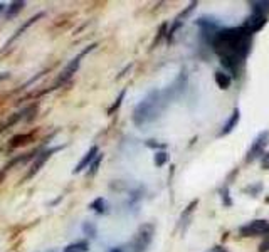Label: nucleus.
<instances>
[{"label":"nucleus","mask_w":269,"mask_h":252,"mask_svg":"<svg viewBox=\"0 0 269 252\" xmlns=\"http://www.w3.org/2000/svg\"><path fill=\"white\" fill-rule=\"evenodd\" d=\"M267 138H269V131H261V133L256 136V140L252 141V145L249 146V150H247L246 161H254L256 158H259L261 155H264Z\"/></svg>","instance_id":"423d86ee"},{"label":"nucleus","mask_w":269,"mask_h":252,"mask_svg":"<svg viewBox=\"0 0 269 252\" xmlns=\"http://www.w3.org/2000/svg\"><path fill=\"white\" fill-rule=\"evenodd\" d=\"M61 148H51V150H46V151H42L41 155H35V158H34V163H32V166H30V170H29V173L25 175V178H30V177H34L35 173H37L42 166L46 165V161L51 158L52 156V153H56V151H59Z\"/></svg>","instance_id":"1a4fd4ad"},{"label":"nucleus","mask_w":269,"mask_h":252,"mask_svg":"<svg viewBox=\"0 0 269 252\" xmlns=\"http://www.w3.org/2000/svg\"><path fill=\"white\" fill-rule=\"evenodd\" d=\"M249 7L252 10V14H259V15H266L269 12V2L264 0H254V2H249Z\"/></svg>","instance_id":"4468645a"},{"label":"nucleus","mask_w":269,"mask_h":252,"mask_svg":"<svg viewBox=\"0 0 269 252\" xmlns=\"http://www.w3.org/2000/svg\"><path fill=\"white\" fill-rule=\"evenodd\" d=\"M9 74H0V79H7Z\"/></svg>","instance_id":"2f4dec72"},{"label":"nucleus","mask_w":269,"mask_h":252,"mask_svg":"<svg viewBox=\"0 0 269 252\" xmlns=\"http://www.w3.org/2000/svg\"><path fill=\"white\" fill-rule=\"evenodd\" d=\"M210 252H229V249H225V247H220V245H217V247H214Z\"/></svg>","instance_id":"c756f323"},{"label":"nucleus","mask_w":269,"mask_h":252,"mask_svg":"<svg viewBox=\"0 0 269 252\" xmlns=\"http://www.w3.org/2000/svg\"><path fill=\"white\" fill-rule=\"evenodd\" d=\"M214 79H215V84H217L220 89H229L232 84V77L225 71H215Z\"/></svg>","instance_id":"ddd939ff"},{"label":"nucleus","mask_w":269,"mask_h":252,"mask_svg":"<svg viewBox=\"0 0 269 252\" xmlns=\"http://www.w3.org/2000/svg\"><path fill=\"white\" fill-rule=\"evenodd\" d=\"M101 160H103V155L99 153V155L96 156V158H94L93 163H91V170H89V177H93L94 173L98 172V168H99V163H101Z\"/></svg>","instance_id":"5701e85b"},{"label":"nucleus","mask_w":269,"mask_h":252,"mask_svg":"<svg viewBox=\"0 0 269 252\" xmlns=\"http://www.w3.org/2000/svg\"><path fill=\"white\" fill-rule=\"evenodd\" d=\"M239 121H241V109H239V108H236L234 111H232L230 116H229L227 121L224 123L222 130L219 131V136H225V135L232 133V131H234V130L237 128V124H239Z\"/></svg>","instance_id":"9d476101"},{"label":"nucleus","mask_w":269,"mask_h":252,"mask_svg":"<svg viewBox=\"0 0 269 252\" xmlns=\"http://www.w3.org/2000/svg\"><path fill=\"white\" fill-rule=\"evenodd\" d=\"M145 145L148 146V148H153V150H158V148H162V150H163V148H165V145H163V143H157L155 140H148Z\"/></svg>","instance_id":"bb28decb"},{"label":"nucleus","mask_w":269,"mask_h":252,"mask_svg":"<svg viewBox=\"0 0 269 252\" xmlns=\"http://www.w3.org/2000/svg\"><path fill=\"white\" fill-rule=\"evenodd\" d=\"M220 197H222V202H224L225 207H230L232 205V200H230V197H229V188L227 187H224L222 190H220Z\"/></svg>","instance_id":"b1692460"},{"label":"nucleus","mask_w":269,"mask_h":252,"mask_svg":"<svg viewBox=\"0 0 269 252\" xmlns=\"http://www.w3.org/2000/svg\"><path fill=\"white\" fill-rule=\"evenodd\" d=\"M109 252H123V249H121V247H114V249H111Z\"/></svg>","instance_id":"7c9ffc66"},{"label":"nucleus","mask_w":269,"mask_h":252,"mask_svg":"<svg viewBox=\"0 0 269 252\" xmlns=\"http://www.w3.org/2000/svg\"><path fill=\"white\" fill-rule=\"evenodd\" d=\"M24 5H25V2H22V0H20V2H12V4H10V7L7 9V14H5V17L12 19L14 15H17L20 10L24 9Z\"/></svg>","instance_id":"f3484780"},{"label":"nucleus","mask_w":269,"mask_h":252,"mask_svg":"<svg viewBox=\"0 0 269 252\" xmlns=\"http://www.w3.org/2000/svg\"><path fill=\"white\" fill-rule=\"evenodd\" d=\"M261 190H262V185H261V183H256V185H249V187L244 188V192H246V193H251L252 197L259 195Z\"/></svg>","instance_id":"4be33fe9"},{"label":"nucleus","mask_w":269,"mask_h":252,"mask_svg":"<svg viewBox=\"0 0 269 252\" xmlns=\"http://www.w3.org/2000/svg\"><path fill=\"white\" fill-rule=\"evenodd\" d=\"M4 9H5V5H4V4H0V12H2Z\"/></svg>","instance_id":"473e14b6"},{"label":"nucleus","mask_w":269,"mask_h":252,"mask_svg":"<svg viewBox=\"0 0 269 252\" xmlns=\"http://www.w3.org/2000/svg\"><path fill=\"white\" fill-rule=\"evenodd\" d=\"M30 136L29 135H20V136H14L12 140H10V146H19V145H22L24 141L22 140H29Z\"/></svg>","instance_id":"393cba45"},{"label":"nucleus","mask_w":269,"mask_h":252,"mask_svg":"<svg viewBox=\"0 0 269 252\" xmlns=\"http://www.w3.org/2000/svg\"><path fill=\"white\" fill-rule=\"evenodd\" d=\"M168 104V99L165 98L163 91H151L136 104L135 111H133V123L136 126H143L148 124L151 121L160 116L162 111L165 109Z\"/></svg>","instance_id":"f03ea898"},{"label":"nucleus","mask_w":269,"mask_h":252,"mask_svg":"<svg viewBox=\"0 0 269 252\" xmlns=\"http://www.w3.org/2000/svg\"><path fill=\"white\" fill-rule=\"evenodd\" d=\"M153 161H155V165L157 166H163L168 161V153L167 151H157L155 156H153Z\"/></svg>","instance_id":"6ab92c4d"},{"label":"nucleus","mask_w":269,"mask_h":252,"mask_svg":"<svg viewBox=\"0 0 269 252\" xmlns=\"http://www.w3.org/2000/svg\"><path fill=\"white\" fill-rule=\"evenodd\" d=\"M267 250H269V234L264 235V240L259 245V252H267Z\"/></svg>","instance_id":"cd10ccee"},{"label":"nucleus","mask_w":269,"mask_h":252,"mask_svg":"<svg viewBox=\"0 0 269 252\" xmlns=\"http://www.w3.org/2000/svg\"><path fill=\"white\" fill-rule=\"evenodd\" d=\"M94 47H96V44H91V46L88 47V49H84V51L81 52V54H79V56H76L74 59H72V61L69 62V64H67V66L64 67V69L61 71V74H59V77H57V82H56L57 86H61V84L67 82V81L71 79L72 76H74V72L79 69V64H81V59H83L84 56L88 54L89 51H93Z\"/></svg>","instance_id":"39448f33"},{"label":"nucleus","mask_w":269,"mask_h":252,"mask_svg":"<svg viewBox=\"0 0 269 252\" xmlns=\"http://www.w3.org/2000/svg\"><path fill=\"white\" fill-rule=\"evenodd\" d=\"M88 249H89L88 240H79V242L67 245V247L64 249V252H88Z\"/></svg>","instance_id":"dca6fc26"},{"label":"nucleus","mask_w":269,"mask_h":252,"mask_svg":"<svg viewBox=\"0 0 269 252\" xmlns=\"http://www.w3.org/2000/svg\"><path fill=\"white\" fill-rule=\"evenodd\" d=\"M165 32H167V24H163L162 27H160V30H158V35H157V37H155V40H153V47L158 44V42H160V39L163 37V35H167Z\"/></svg>","instance_id":"a878e982"},{"label":"nucleus","mask_w":269,"mask_h":252,"mask_svg":"<svg viewBox=\"0 0 269 252\" xmlns=\"http://www.w3.org/2000/svg\"><path fill=\"white\" fill-rule=\"evenodd\" d=\"M83 232L88 235V237H96V225L93 222H84L83 224Z\"/></svg>","instance_id":"aec40b11"},{"label":"nucleus","mask_w":269,"mask_h":252,"mask_svg":"<svg viewBox=\"0 0 269 252\" xmlns=\"http://www.w3.org/2000/svg\"><path fill=\"white\" fill-rule=\"evenodd\" d=\"M209 46L219 56L225 72L229 76H239L241 67L244 66L251 52L252 35L247 34L241 25L239 27H220L210 39Z\"/></svg>","instance_id":"f257e3e1"},{"label":"nucleus","mask_w":269,"mask_h":252,"mask_svg":"<svg viewBox=\"0 0 269 252\" xmlns=\"http://www.w3.org/2000/svg\"><path fill=\"white\" fill-rule=\"evenodd\" d=\"M262 168H264V170H269V151L262 156Z\"/></svg>","instance_id":"c85d7f7f"},{"label":"nucleus","mask_w":269,"mask_h":252,"mask_svg":"<svg viewBox=\"0 0 269 252\" xmlns=\"http://www.w3.org/2000/svg\"><path fill=\"white\" fill-rule=\"evenodd\" d=\"M98 155H99V148H98V146H91V148H89V151H88V153L83 156V158H81V161H79V163H78V166L74 168V173H81V172L84 170V168H88L89 165L93 163V161H94V158H96Z\"/></svg>","instance_id":"9b49d317"},{"label":"nucleus","mask_w":269,"mask_h":252,"mask_svg":"<svg viewBox=\"0 0 269 252\" xmlns=\"http://www.w3.org/2000/svg\"><path fill=\"white\" fill-rule=\"evenodd\" d=\"M153 225L151 224H143L138 229V232L135 234V239L131 242V247H133V252H146L148 245L153 239Z\"/></svg>","instance_id":"7ed1b4c3"},{"label":"nucleus","mask_w":269,"mask_h":252,"mask_svg":"<svg viewBox=\"0 0 269 252\" xmlns=\"http://www.w3.org/2000/svg\"><path fill=\"white\" fill-rule=\"evenodd\" d=\"M125 94H126V89H123L120 94H118V98H116V101H114V104L111 108L108 109V114H113V113H116L118 111V108L121 106V101H123V98H125Z\"/></svg>","instance_id":"412c9836"},{"label":"nucleus","mask_w":269,"mask_h":252,"mask_svg":"<svg viewBox=\"0 0 269 252\" xmlns=\"http://www.w3.org/2000/svg\"><path fill=\"white\" fill-rule=\"evenodd\" d=\"M42 17H44V14H42V12H39V14H35L32 19H29V20H27V22H25V24H22V25H20V27H19V29H17V30H15V32H14V35H12V37H10V39L7 40V44H5V47H9L10 44H12L14 40H17V39L20 37V35H22V32H24V30H27V29L30 27V25H34V24L37 22L39 19H42Z\"/></svg>","instance_id":"f8f14e48"},{"label":"nucleus","mask_w":269,"mask_h":252,"mask_svg":"<svg viewBox=\"0 0 269 252\" xmlns=\"http://www.w3.org/2000/svg\"><path fill=\"white\" fill-rule=\"evenodd\" d=\"M266 22H267V17H266V15L251 14V15H247V17H246V20L242 22L241 27L244 29L249 35H252V34L259 32V30L266 25Z\"/></svg>","instance_id":"6e6552de"},{"label":"nucleus","mask_w":269,"mask_h":252,"mask_svg":"<svg viewBox=\"0 0 269 252\" xmlns=\"http://www.w3.org/2000/svg\"><path fill=\"white\" fill-rule=\"evenodd\" d=\"M197 205H199V200H192L190 203H188V207L183 210V214H182V217H180V222L182 224L185 222V220L194 214V210H195V207H197Z\"/></svg>","instance_id":"a211bd4d"},{"label":"nucleus","mask_w":269,"mask_h":252,"mask_svg":"<svg viewBox=\"0 0 269 252\" xmlns=\"http://www.w3.org/2000/svg\"><path fill=\"white\" fill-rule=\"evenodd\" d=\"M89 208L94 210L96 214H106L108 212V203H106V200H104L103 197H98V198H94L91 203H89Z\"/></svg>","instance_id":"2eb2a0df"},{"label":"nucleus","mask_w":269,"mask_h":252,"mask_svg":"<svg viewBox=\"0 0 269 252\" xmlns=\"http://www.w3.org/2000/svg\"><path fill=\"white\" fill-rule=\"evenodd\" d=\"M195 25L200 29V34H202L204 39H207V44L210 42V39L214 37L215 32L220 29L219 22L215 20L214 17H207V15H204V17H200L195 20Z\"/></svg>","instance_id":"0eeeda50"},{"label":"nucleus","mask_w":269,"mask_h":252,"mask_svg":"<svg viewBox=\"0 0 269 252\" xmlns=\"http://www.w3.org/2000/svg\"><path fill=\"white\" fill-rule=\"evenodd\" d=\"M239 234L242 237H259V235H267L269 234V222L262 219L251 220V222L244 224L239 229Z\"/></svg>","instance_id":"20e7f679"}]
</instances>
